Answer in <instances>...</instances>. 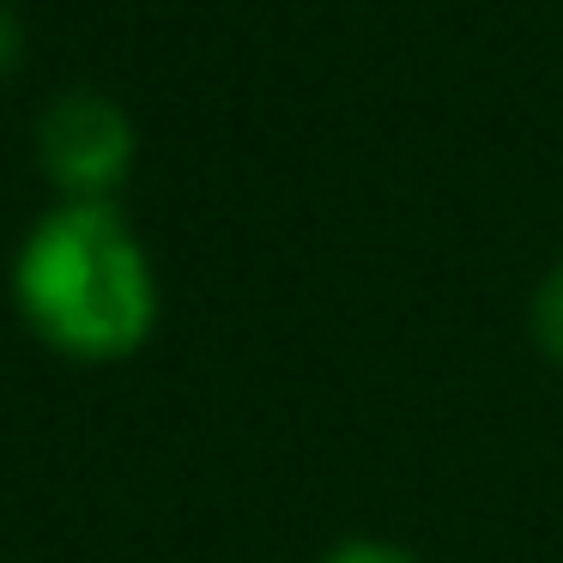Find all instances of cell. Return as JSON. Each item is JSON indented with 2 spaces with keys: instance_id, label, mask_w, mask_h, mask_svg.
I'll list each match as a JSON object with an SVG mask.
<instances>
[{
  "instance_id": "obj_1",
  "label": "cell",
  "mask_w": 563,
  "mask_h": 563,
  "mask_svg": "<svg viewBox=\"0 0 563 563\" xmlns=\"http://www.w3.org/2000/svg\"><path fill=\"white\" fill-rule=\"evenodd\" d=\"M7 297L19 328L79 369L134 364L164 321L158 261L115 200H55L19 236Z\"/></svg>"
},
{
  "instance_id": "obj_2",
  "label": "cell",
  "mask_w": 563,
  "mask_h": 563,
  "mask_svg": "<svg viewBox=\"0 0 563 563\" xmlns=\"http://www.w3.org/2000/svg\"><path fill=\"white\" fill-rule=\"evenodd\" d=\"M31 158H37L43 183L55 188V200L110 207L140 164V128L122 98L98 86H67L37 110Z\"/></svg>"
},
{
  "instance_id": "obj_3",
  "label": "cell",
  "mask_w": 563,
  "mask_h": 563,
  "mask_svg": "<svg viewBox=\"0 0 563 563\" xmlns=\"http://www.w3.org/2000/svg\"><path fill=\"white\" fill-rule=\"evenodd\" d=\"M527 340L551 369H563V255L539 273L533 297H527Z\"/></svg>"
},
{
  "instance_id": "obj_4",
  "label": "cell",
  "mask_w": 563,
  "mask_h": 563,
  "mask_svg": "<svg viewBox=\"0 0 563 563\" xmlns=\"http://www.w3.org/2000/svg\"><path fill=\"white\" fill-rule=\"evenodd\" d=\"M316 563H424V558H418L412 545H400V539H388V533H345V539H333Z\"/></svg>"
},
{
  "instance_id": "obj_5",
  "label": "cell",
  "mask_w": 563,
  "mask_h": 563,
  "mask_svg": "<svg viewBox=\"0 0 563 563\" xmlns=\"http://www.w3.org/2000/svg\"><path fill=\"white\" fill-rule=\"evenodd\" d=\"M25 49H31V43H25V19L0 0V79H13L19 67H25Z\"/></svg>"
}]
</instances>
